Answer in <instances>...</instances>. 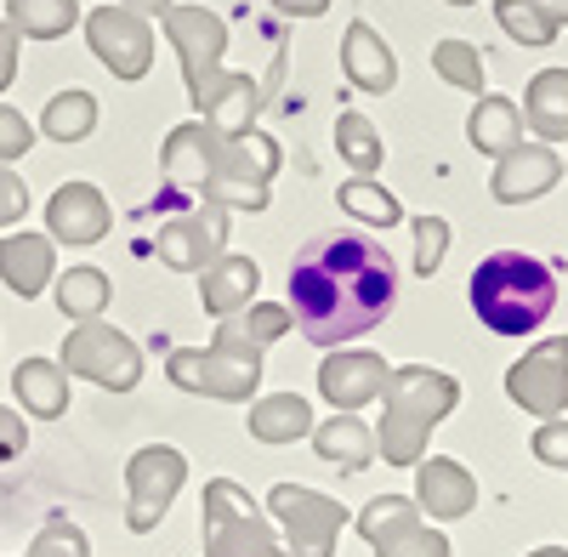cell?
<instances>
[{
    "mask_svg": "<svg viewBox=\"0 0 568 557\" xmlns=\"http://www.w3.org/2000/svg\"><path fill=\"white\" fill-rule=\"evenodd\" d=\"M398 302L393 251L358 227V234H318L291 256V318L313 347H347L369 336Z\"/></svg>",
    "mask_w": 568,
    "mask_h": 557,
    "instance_id": "6da1fadb",
    "label": "cell"
},
{
    "mask_svg": "<svg viewBox=\"0 0 568 557\" xmlns=\"http://www.w3.org/2000/svg\"><path fill=\"white\" fill-rule=\"evenodd\" d=\"M460 404V382L433 364H398L382 387V422H375V449L387 467H415L433 444V427H444Z\"/></svg>",
    "mask_w": 568,
    "mask_h": 557,
    "instance_id": "7a4b0ae2",
    "label": "cell"
},
{
    "mask_svg": "<svg viewBox=\"0 0 568 557\" xmlns=\"http://www.w3.org/2000/svg\"><path fill=\"white\" fill-rule=\"evenodd\" d=\"M471 313L489 324L495 336H529L557 307V273L535 251H495L471 267Z\"/></svg>",
    "mask_w": 568,
    "mask_h": 557,
    "instance_id": "3957f363",
    "label": "cell"
},
{
    "mask_svg": "<svg viewBox=\"0 0 568 557\" xmlns=\"http://www.w3.org/2000/svg\"><path fill=\"white\" fill-rule=\"evenodd\" d=\"M165 376L182 393H200L216 404H251L262 387V347L233 318H216L211 347H176L165 358Z\"/></svg>",
    "mask_w": 568,
    "mask_h": 557,
    "instance_id": "277c9868",
    "label": "cell"
},
{
    "mask_svg": "<svg viewBox=\"0 0 568 557\" xmlns=\"http://www.w3.org/2000/svg\"><path fill=\"white\" fill-rule=\"evenodd\" d=\"M284 154L267 131H245V136H216V154H211V176H205V194L222 211H267L273 200V176H278Z\"/></svg>",
    "mask_w": 568,
    "mask_h": 557,
    "instance_id": "5b68a950",
    "label": "cell"
},
{
    "mask_svg": "<svg viewBox=\"0 0 568 557\" xmlns=\"http://www.w3.org/2000/svg\"><path fill=\"white\" fill-rule=\"evenodd\" d=\"M200 540H205V557H262L278 546V529L267 518V506L251 500L245 484L211 478L200 495Z\"/></svg>",
    "mask_w": 568,
    "mask_h": 557,
    "instance_id": "8992f818",
    "label": "cell"
},
{
    "mask_svg": "<svg viewBox=\"0 0 568 557\" xmlns=\"http://www.w3.org/2000/svg\"><path fill=\"white\" fill-rule=\"evenodd\" d=\"M58 364L80 382H98L109 393H131L142 382V347L120 331V324H103V318H85L63 336V353Z\"/></svg>",
    "mask_w": 568,
    "mask_h": 557,
    "instance_id": "52a82bcc",
    "label": "cell"
},
{
    "mask_svg": "<svg viewBox=\"0 0 568 557\" xmlns=\"http://www.w3.org/2000/svg\"><path fill=\"white\" fill-rule=\"evenodd\" d=\"M267 518L284 529L291 557H336L342 529H347V506L307 489V484H273L267 489Z\"/></svg>",
    "mask_w": 568,
    "mask_h": 557,
    "instance_id": "ba28073f",
    "label": "cell"
},
{
    "mask_svg": "<svg viewBox=\"0 0 568 557\" xmlns=\"http://www.w3.org/2000/svg\"><path fill=\"white\" fill-rule=\"evenodd\" d=\"M182 484H187V455L171 449V444H142L125 460V495H131L125 529L131 535H154L165 524V513L176 506Z\"/></svg>",
    "mask_w": 568,
    "mask_h": 557,
    "instance_id": "9c48e42d",
    "label": "cell"
},
{
    "mask_svg": "<svg viewBox=\"0 0 568 557\" xmlns=\"http://www.w3.org/2000/svg\"><path fill=\"white\" fill-rule=\"evenodd\" d=\"M358 535L375 557H449V540L433 518H420L415 495H375L358 513Z\"/></svg>",
    "mask_w": 568,
    "mask_h": 557,
    "instance_id": "30bf717a",
    "label": "cell"
},
{
    "mask_svg": "<svg viewBox=\"0 0 568 557\" xmlns=\"http://www.w3.org/2000/svg\"><path fill=\"white\" fill-rule=\"evenodd\" d=\"M506 398L524 415H540V422L568 415V336H546L517 358L506 369Z\"/></svg>",
    "mask_w": 568,
    "mask_h": 557,
    "instance_id": "8fae6325",
    "label": "cell"
},
{
    "mask_svg": "<svg viewBox=\"0 0 568 557\" xmlns=\"http://www.w3.org/2000/svg\"><path fill=\"white\" fill-rule=\"evenodd\" d=\"M165 40H171V52L182 63V80H187V98H200V91L227 69L222 52H227V23L211 12V7H171L160 18Z\"/></svg>",
    "mask_w": 568,
    "mask_h": 557,
    "instance_id": "7c38bea8",
    "label": "cell"
},
{
    "mask_svg": "<svg viewBox=\"0 0 568 557\" xmlns=\"http://www.w3.org/2000/svg\"><path fill=\"white\" fill-rule=\"evenodd\" d=\"M85 40H91V52H98V63L114 80H142L154 69V23L136 18L131 7H120V0L85 12Z\"/></svg>",
    "mask_w": 568,
    "mask_h": 557,
    "instance_id": "4fadbf2b",
    "label": "cell"
},
{
    "mask_svg": "<svg viewBox=\"0 0 568 557\" xmlns=\"http://www.w3.org/2000/svg\"><path fill=\"white\" fill-rule=\"evenodd\" d=\"M216 256H227V211L200 200L194 211H182L160 222V262L176 273H205Z\"/></svg>",
    "mask_w": 568,
    "mask_h": 557,
    "instance_id": "5bb4252c",
    "label": "cell"
},
{
    "mask_svg": "<svg viewBox=\"0 0 568 557\" xmlns=\"http://www.w3.org/2000/svg\"><path fill=\"white\" fill-rule=\"evenodd\" d=\"M382 387H387V358L369 347H329L318 364V393L342 415H358L364 404H375Z\"/></svg>",
    "mask_w": 568,
    "mask_h": 557,
    "instance_id": "9a60e30c",
    "label": "cell"
},
{
    "mask_svg": "<svg viewBox=\"0 0 568 557\" xmlns=\"http://www.w3.org/2000/svg\"><path fill=\"white\" fill-rule=\"evenodd\" d=\"M415 506L433 524H455L478 506V478H471L455 455H420L415 460Z\"/></svg>",
    "mask_w": 568,
    "mask_h": 557,
    "instance_id": "2e32d148",
    "label": "cell"
},
{
    "mask_svg": "<svg viewBox=\"0 0 568 557\" xmlns=\"http://www.w3.org/2000/svg\"><path fill=\"white\" fill-rule=\"evenodd\" d=\"M109 227H114V211H109L98 182H63V189L45 200V234L58 245H98Z\"/></svg>",
    "mask_w": 568,
    "mask_h": 557,
    "instance_id": "e0dca14e",
    "label": "cell"
},
{
    "mask_svg": "<svg viewBox=\"0 0 568 557\" xmlns=\"http://www.w3.org/2000/svg\"><path fill=\"white\" fill-rule=\"evenodd\" d=\"M557 176H562V154L551 143H517L511 154L495 160L489 194L500 205H529V200H540V194L557 189Z\"/></svg>",
    "mask_w": 568,
    "mask_h": 557,
    "instance_id": "ac0fdd59",
    "label": "cell"
},
{
    "mask_svg": "<svg viewBox=\"0 0 568 557\" xmlns=\"http://www.w3.org/2000/svg\"><path fill=\"white\" fill-rule=\"evenodd\" d=\"M211 154H216V131L205 120H182L165 131L160 143V176L171 194H205V176H211Z\"/></svg>",
    "mask_w": 568,
    "mask_h": 557,
    "instance_id": "d6986e66",
    "label": "cell"
},
{
    "mask_svg": "<svg viewBox=\"0 0 568 557\" xmlns=\"http://www.w3.org/2000/svg\"><path fill=\"white\" fill-rule=\"evenodd\" d=\"M342 74L353 91H364V98H387V91L398 85V58L393 45L382 40V29L353 18L347 34H342Z\"/></svg>",
    "mask_w": 568,
    "mask_h": 557,
    "instance_id": "ffe728a7",
    "label": "cell"
},
{
    "mask_svg": "<svg viewBox=\"0 0 568 557\" xmlns=\"http://www.w3.org/2000/svg\"><path fill=\"white\" fill-rule=\"evenodd\" d=\"M194 109L216 136H245L256 125V109H262V85L251 74H240V69H222L194 98Z\"/></svg>",
    "mask_w": 568,
    "mask_h": 557,
    "instance_id": "44dd1931",
    "label": "cell"
},
{
    "mask_svg": "<svg viewBox=\"0 0 568 557\" xmlns=\"http://www.w3.org/2000/svg\"><path fill=\"white\" fill-rule=\"evenodd\" d=\"M0 278H7L12 296H40L58 278V240L52 234H7L0 240Z\"/></svg>",
    "mask_w": 568,
    "mask_h": 557,
    "instance_id": "7402d4cb",
    "label": "cell"
},
{
    "mask_svg": "<svg viewBox=\"0 0 568 557\" xmlns=\"http://www.w3.org/2000/svg\"><path fill=\"white\" fill-rule=\"evenodd\" d=\"M256 291H262V267L251 262V256H216L211 267H205V278H200V302H205V313L211 318H233V313H245L251 302H256Z\"/></svg>",
    "mask_w": 568,
    "mask_h": 557,
    "instance_id": "603a6c76",
    "label": "cell"
},
{
    "mask_svg": "<svg viewBox=\"0 0 568 557\" xmlns=\"http://www.w3.org/2000/svg\"><path fill=\"white\" fill-rule=\"evenodd\" d=\"M313 449H318V460L324 467H336V473H364V467H375V433L358 422V415H329V422H313Z\"/></svg>",
    "mask_w": 568,
    "mask_h": 557,
    "instance_id": "cb8c5ba5",
    "label": "cell"
},
{
    "mask_svg": "<svg viewBox=\"0 0 568 557\" xmlns=\"http://www.w3.org/2000/svg\"><path fill=\"white\" fill-rule=\"evenodd\" d=\"M524 125L540 143H568V69H540L524 85Z\"/></svg>",
    "mask_w": 568,
    "mask_h": 557,
    "instance_id": "d4e9b609",
    "label": "cell"
},
{
    "mask_svg": "<svg viewBox=\"0 0 568 557\" xmlns=\"http://www.w3.org/2000/svg\"><path fill=\"white\" fill-rule=\"evenodd\" d=\"M245 427L256 444H296L313 433V404L302 393H267V398H251V415Z\"/></svg>",
    "mask_w": 568,
    "mask_h": 557,
    "instance_id": "484cf974",
    "label": "cell"
},
{
    "mask_svg": "<svg viewBox=\"0 0 568 557\" xmlns=\"http://www.w3.org/2000/svg\"><path fill=\"white\" fill-rule=\"evenodd\" d=\"M466 143L478 154H511L517 143H524V109H517L511 98H478V109L466 114Z\"/></svg>",
    "mask_w": 568,
    "mask_h": 557,
    "instance_id": "4316f807",
    "label": "cell"
},
{
    "mask_svg": "<svg viewBox=\"0 0 568 557\" xmlns=\"http://www.w3.org/2000/svg\"><path fill=\"white\" fill-rule=\"evenodd\" d=\"M12 393L23 404V415H45V422H58L69 409V369L58 358H23L18 376H12Z\"/></svg>",
    "mask_w": 568,
    "mask_h": 557,
    "instance_id": "83f0119b",
    "label": "cell"
},
{
    "mask_svg": "<svg viewBox=\"0 0 568 557\" xmlns=\"http://www.w3.org/2000/svg\"><path fill=\"white\" fill-rule=\"evenodd\" d=\"M336 154L353 165V176H375V171L387 165L382 131H375V120L358 114V109H342V114H336Z\"/></svg>",
    "mask_w": 568,
    "mask_h": 557,
    "instance_id": "f1b7e54d",
    "label": "cell"
},
{
    "mask_svg": "<svg viewBox=\"0 0 568 557\" xmlns=\"http://www.w3.org/2000/svg\"><path fill=\"white\" fill-rule=\"evenodd\" d=\"M336 205L358 222V227H398L404 222V205L393 189H382L375 176H347L336 189Z\"/></svg>",
    "mask_w": 568,
    "mask_h": 557,
    "instance_id": "f546056e",
    "label": "cell"
},
{
    "mask_svg": "<svg viewBox=\"0 0 568 557\" xmlns=\"http://www.w3.org/2000/svg\"><path fill=\"white\" fill-rule=\"evenodd\" d=\"M7 23L18 40H63L80 23V0H7Z\"/></svg>",
    "mask_w": 568,
    "mask_h": 557,
    "instance_id": "4dcf8cb0",
    "label": "cell"
},
{
    "mask_svg": "<svg viewBox=\"0 0 568 557\" xmlns=\"http://www.w3.org/2000/svg\"><path fill=\"white\" fill-rule=\"evenodd\" d=\"M40 131L52 136V143H85V136L98 131V98L80 91V85L58 91V98L45 103V114H40Z\"/></svg>",
    "mask_w": 568,
    "mask_h": 557,
    "instance_id": "1f68e13d",
    "label": "cell"
},
{
    "mask_svg": "<svg viewBox=\"0 0 568 557\" xmlns=\"http://www.w3.org/2000/svg\"><path fill=\"white\" fill-rule=\"evenodd\" d=\"M52 291H58L63 318H74V324L103 318V307H109V273L103 267H69V273L52 278Z\"/></svg>",
    "mask_w": 568,
    "mask_h": 557,
    "instance_id": "d6a6232c",
    "label": "cell"
},
{
    "mask_svg": "<svg viewBox=\"0 0 568 557\" xmlns=\"http://www.w3.org/2000/svg\"><path fill=\"white\" fill-rule=\"evenodd\" d=\"M433 74L455 91H471V98H484V85H489V69H484V52L471 40H438L433 45Z\"/></svg>",
    "mask_w": 568,
    "mask_h": 557,
    "instance_id": "836d02e7",
    "label": "cell"
},
{
    "mask_svg": "<svg viewBox=\"0 0 568 557\" xmlns=\"http://www.w3.org/2000/svg\"><path fill=\"white\" fill-rule=\"evenodd\" d=\"M495 23H500L517 45H529V52H546V45L562 34V29L535 7V0H495Z\"/></svg>",
    "mask_w": 568,
    "mask_h": 557,
    "instance_id": "e575fe53",
    "label": "cell"
},
{
    "mask_svg": "<svg viewBox=\"0 0 568 557\" xmlns=\"http://www.w3.org/2000/svg\"><path fill=\"white\" fill-rule=\"evenodd\" d=\"M409 227H415V262L409 267H415V278H433L449 256V222L444 216H415Z\"/></svg>",
    "mask_w": 568,
    "mask_h": 557,
    "instance_id": "d590c367",
    "label": "cell"
},
{
    "mask_svg": "<svg viewBox=\"0 0 568 557\" xmlns=\"http://www.w3.org/2000/svg\"><path fill=\"white\" fill-rule=\"evenodd\" d=\"M23 557H91V540H85V529L69 524V518H45V529L34 535V546H29Z\"/></svg>",
    "mask_w": 568,
    "mask_h": 557,
    "instance_id": "8d00e7d4",
    "label": "cell"
},
{
    "mask_svg": "<svg viewBox=\"0 0 568 557\" xmlns=\"http://www.w3.org/2000/svg\"><path fill=\"white\" fill-rule=\"evenodd\" d=\"M233 324H240V331H245L256 347H273L296 318H291V307H278V302H251L245 313H233Z\"/></svg>",
    "mask_w": 568,
    "mask_h": 557,
    "instance_id": "74e56055",
    "label": "cell"
},
{
    "mask_svg": "<svg viewBox=\"0 0 568 557\" xmlns=\"http://www.w3.org/2000/svg\"><path fill=\"white\" fill-rule=\"evenodd\" d=\"M29 149H34V125H29V114L12 109V103H0V165H7V160H23Z\"/></svg>",
    "mask_w": 568,
    "mask_h": 557,
    "instance_id": "f35d334b",
    "label": "cell"
},
{
    "mask_svg": "<svg viewBox=\"0 0 568 557\" xmlns=\"http://www.w3.org/2000/svg\"><path fill=\"white\" fill-rule=\"evenodd\" d=\"M535 460H540V467H551V473H568V422H562V415H557V422H540L535 427Z\"/></svg>",
    "mask_w": 568,
    "mask_h": 557,
    "instance_id": "ab89813d",
    "label": "cell"
},
{
    "mask_svg": "<svg viewBox=\"0 0 568 557\" xmlns=\"http://www.w3.org/2000/svg\"><path fill=\"white\" fill-rule=\"evenodd\" d=\"M29 216V189L23 176H12L7 165H0V227H18Z\"/></svg>",
    "mask_w": 568,
    "mask_h": 557,
    "instance_id": "60d3db41",
    "label": "cell"
},
{
    "mask_svg": "<svg viewBox=\"0 0 568 557\" xmlns=\"http://www.w3.org/2000/svg\"><path fill=\"white\" fill-rule=\"evenodd\" d=\"M29 449V427H23V415H12L7 404H0V467L7 460H18Z\"/></svg>",
    "mask_w": 568,
    "mask_h": 557,
    "instance_id": "b9f144b4",
    "label": "cell"
},
{
    "mask_svg": "<svg viewBox=\"0 0 568 557\" xmlns=\"http://www.w3.org/2000/svg\"><path fill=\"white\" fill-rule=\"evenodd\" d=\"M18 29L12 23H0V98H7V85L18 80Z\"/></svg>",
    "mask_w": 568,
    "mask_h": 557,
    "instance_id": "7bdbcfd3",
    "label": "cell"
},
{
    "mask_svg": "<svg viewBox=\"0 0 568 557\" xmlns=\"http://www.w3.org/2000/svg\"><path fill=\"white\" fill-rule=\"evenodd\" d=\"M273 12H284V18H324L329 12V0H267Z\"/></svg>",
    "mask_w": 568,
    "mask_h": 557,
    "instance_id": "ee69618b",
    "label": "cell"
},
{
    "mask_svg": "<svg viewBox=\"0 0 568 557\" xmlns=\"http://www.w3.org/2000/svg\"><path fill=\"white\" fill-rule=\"evenodd\" d=\"M120 7H131L136 18H149V23H154V18H165V12L176 7V0H120Z\"/></svg>",
    "mask_w": 568,
    "mask_h": 557,
    "instance_id": "f6af8a7d",
    "label": "cell"
},
{
    "mask_svg": "<svg viewBox=\"0 0 568 557\" xmlns=\"http://www.w3.org/2000/svg\"><path fill=\"white\" fill-rule=\"evenodd\" d=\"M535 7H540V12H546L557 29H568V0H535Z\"/></svg>",
    "mask_w": 568,
    "mask_h": 557,
    "instance_id": "bcb514c9",
    "label": "cell"
},
{
    "mask_svg": "<svg viewBox=\"0 0 568 557\" xmlns=\"http://www.w3.org/2000/svg\"><path fill=\"white\" fill-rule=\"evenodd\" d=\"M524 557H568V546H535V551H524Z\"/></svg>",
    "mask_w": 568,
    "mask_h": 557,
    "instance_id": "7dc6e473",
    "label": "cell"
},
{
    "mask_svg": "<svg viewBox=\"0 0 568 557\" xmlns=\"http://www.w3.org/2000/svg\"><path fill=\"white\" fill-rule=\"evenodd\" d=\"M444 7H478V0H444Z\"/></svg>",
    "mask_w": 568,
    "mask_h": 557,
    "instance_id": "c3c4849f",
    "label": "cell"
},
{
    "mask_svg": "<svg viewBox=\"0 0 568 557\" xmlns=\"http://www.w3.org/2000/svg\"><path fill=\"white\" fill-rule=\"evenodd\" d=\"M262 557H291V551H278V546H273V551H262Z\"/></svg>",
    "mask_w": 568,
    "mask_h": 557,
    "instance_id": "681fc988",
    "label": "cell"
},
{
    "mask_svg": "<svg viewBox=\"0 0 568 557\" xmlns=\"http://www.w3.org/2000/svg\"><path fill=\"white\" fill-rule=\"evenodd\" d=\"M562 165H568V160H562Z\"/></svg>",
    "mask_w": 568,
    "mask_h": 557,
    "instance_id": "f907efd6",
    "label": "cell"
}]
</instances>
